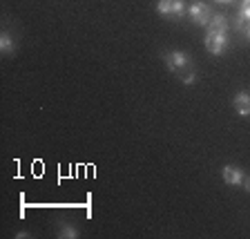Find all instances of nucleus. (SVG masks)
I'll use <instances>...</instances> for the list:
<instances>
[{
	"instance_id": "39448f33",
	"label": "nucleus",
	"mask_w": 250,
	"mask_h": 239,
	"mask_svg": "<svg viewBox=\"0 0 250 239\" xmlns=\"http://www.w3.org/2000/svg\"><path fill=\"white\" fill-rule=\"evenodd\" d=\"M221 179L226 181V186H244V170L237 166H226L224 170H221Z\"/></svg>"
},
{
	"instance_id": "20e7f679",
	"label": "nucleus",
	"mask_w": 250,
	"mask_h": 239,
	"mask_svg": "<svg viewBox=\"0 0 250 239\" xmlns=\"http://www.w3.org/2000/svg\"><path fill=\"white\" fill-rule=\"evenodd\" d=\"M228 47V34H221V31H208L206 34V49L214 56H221Z\"/></svg>"
},
{
	"instance_id": "6e6552de",
	"label": "nucleus",
	"mask_w": 250,
	"mask_h": 239,
	"mask_svg": "<svg viewBox=\"0 0 250 239\" xmlns=\"http://www.w3.org/2000/svg\"><path fill=\"white\" fill-rule=\"evenodd\" d=\"M14 49H16V45H14L11 34H9V31H2V34H0V52L5 54V56H11V54H14Z\"/></svg>"
},
{
	"instance_id": "7ed1b4c3",
	"label": "nucleus",
	"mask_w": 250,
	"mask_h": 239,
	"mask_svg": "<svg viewBox=\"0 0 250 239\" xmlns=\"http://www.w3.org/2000/svg\"><path fill=\"white\" fill-rule=\"evenodd\" d=\"M156 11L163 18H179L186 11V2L183 0H156Z\"/></svg>"
},
{
	"instance_id": "1a4fd4ad",
	"label": "nucleus",
	"mask_w": 250,
	"mask_h": 239,
	"mask_svg": "<svg viewBox=\"0 0 250 239\" xmlns=\"http://www.w3.org/2000/svg\"><path fill=\"white\" fill-rule=\"evenodd\" d=\"M234 21L250 22V0H241L239 11H237V16H234Z\"/></svg>"
},
{
	"instance_id": "9d476101",
	"label": "nucleus",
	"mask_w": 250,
	"mask_h": 239,
	"mask_svg": "<svg viewBox=\"0 0 250 239\" xmlns=\"http://www.w3.org/2000/svg\"><path fill=\"white\" fill-rule=\"evenodd\" d=\"M58 237H62V239H76L78 237V230L74 228V226H69V224H62Z\"/></svg>"
},
{
	"instance_id": "f8f14e48",
	"label": "nucleus",
	"mask_w": 250,
	"mask_h": 239,
	"mask_svg": "<svg viewBox=\"0 0 250 239\" xmlns=\"http://www.w3.org/2000/svg\"><path fill=\"white\" fill-rule=\"evenodd\" d=\"M179 78H181V83H183V85H192L194 81H197V72L192 69V72H186L183 76H179Z\"/></svg>"
},
{
	"instance_id": "4468645a",
	"label": "nucleus",
	"mask_w": 250,
	"mask_h": 239,
	"mask_svg": "<svg viewBox=\"0 0 250 239\" xmlns=\"http://www.w3.org/2000/svg\"><path fill=\"white\" fill-rule=\"evenodd\" d=\"M217 2H224V5H228V2H232V0H217Z\"/></svg>"
},
{
	"instance_id": "f257e3e1",
	"label": "nucleus",
	"mask_w": 250,
	"mask_h": 239,
	"mask_svg": "<svg viewBox=\"0 0 250 239\" xmlns=\"http://www.w3.org/2000/svg\"><path fill=\"white\" fill-rule=\"evenodd\" d=\"M163 61H166L167 69H170L172 74H177V76H183L186 72H192V69H194L192 58L188 56L186 52H181V49L166 52V54H163Z\"/></svg>"
},
{
	"instance_id": "9b49d317",
	"label": "nucleus",
	"mask_w": 250,
	"mask_h": 239,
	"mask_svg": "<svg viewBox=\"0 0 250 239\" xmlns=\"http://www.w3.org/2000/svg\"><path fill=\"white\" fill-rule=\"evenodd\" d=\"M234 29L244 34L246 41H250V22H241V21H234Z\"/></svg>"
},
{
	"instance_id": "0eeeda50",
	"label": "nucleus",
	"mask_w": 250,
	"mask_h": 239,
	"mask_svg": "<svg viewBox=\"0 0 250 239\" xmlns=\"http://www.w3.org/2000/svg\"><path fill=\"white\" fill-rule=\"evenodd\" d=\"M228 27H230V22H228V16L226 14H214L208 22V31H221V34H228Z\"/></svg>"
},
{
	"instance_id": "f03ea898",
	"label": "nucleus",
	"mask_w": 250,
	"mask_h": 239,
	"mask_svg": "<svg viewBox=\"0 0 250 239\" xmlns=\"http://www.w3.org/2000/svg\"><path fill=\"white\" fill-rule=\"evenodd\" d=\"M212 9H210L206 2H192L188 7V18L194 22V25H201V27H208L210 18H212Z\"/></svg>"
},
{
	"instance_id": "ddd939ff",
	"label": "nucleus",
	"mask_w": 250,
	"mask_h": 239,
	"mask_svg": "<svg viewBox=\"0 0 250 239\" xmlns=\"http://www.w3.org/2000/svg\"><path fill=\"white\" fill-rule=\"evenodd\" d=\"M244 188H246V190H248V193H250V174L244 179Z\"/></svg>"
},
{
	"instance_id": "423d86ee",
	"label": "nucleus",
	"mask_w": 250,
	"mask_h": 239,
	"mask_svg": "<svg viewBox=\"0 0 250 239\" xmlns=\"http://www.w3.org/2000/svg\"><path fill=\"white\" fill-rule=\"evenodd\" d=\"M234 109H237V114L239 116H250V92H237L234 94V101H232Z\"/></svg>"
}]
</instances>
